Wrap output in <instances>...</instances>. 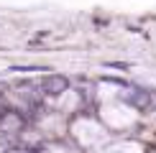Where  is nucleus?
Here are the masks:
<instances>
[{"label": "nucleus", "instance_id": "f257e3e1", "mask_svg": "<svg viewBox=\"0 0 156 153\" xmlns=\"http://www.w3.org/2000/svg\"><path fill=\"white\" fill-rule=\"evenodd\" d=\"M38 89H41L44 94H51V97H56V94H64L69 89V79L62 74H46L41 82H38Z\"/></svg>", "mask_w": 156, "mask_h": 153}, {"label": "nucleus", "instance_id": "f03ea898", "mask_svg": "<svg viewBox=\"0 0 156 153\" xmlns=\"http://www.w3.org/2000/svg\"><path fill=\"white\" fill-rule=\"evenodd\" d=\"M123 100H126L128 105L138 107V110H146L148 105H154V94L148 92V89H141V87H133V89H128V92L123 94Z\"/></svg>", "mask_w": 156, "mask_h": 153}, {"label": "nucleus", "instance_id": "7ed1b4c3", "mask_svg": "<svg viewBox=\"0 0 156 153\" xmlns=\"http://www.w3.org/2000/svg\"><path fill=\"white\" fill-rule=\"evenodd\" d=\"M23 125H26L23 115L16 112V110H8V112H5V117L0 120V130H3V133H21Z\"/></svg>", "mask_w": 156, "mask_h": 153}, {"label": "nucleus", "instance_id": "20e7f679", "mask_svg": "<svg viewBox=\"0 0 156 153\" xmlns=\"http://www.w3.org/2000/svg\"><path fill=\"white\" fill-rule=\"evenodd\" d=\"M13 72H46L44 66H13Z\"/></svg>", "mask_w": 156, "mask_h": 153}, {"label": "nucleus", "instance_id": "39448f33", "mask_svg": "<svg viewBox=\"0 0 156 153\" xmlns=\"http://www.w3.org/2000/svg\"><path fill=\"white\" fill-rule=\"evenodd\" d=\"M5 153H34V151H28V148H8Z\"/></svg>", "mask_w": 156, "mask_h": 153}, {"label": "nucleus", "instance_id": "423d86ee", "mask_svg": "<svg viewBox=\"0 0 156 153\" xmlns=\"http://www.w3.org/2000/svg\"><path fill=\"white\" fill-rule=\"evenodd\" d=\"M0 102H3V92H0Z\"/></svg>", "mask_w": 156, "mask_h": 153}]
</instances>
